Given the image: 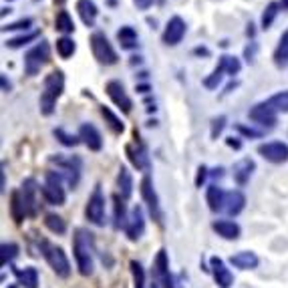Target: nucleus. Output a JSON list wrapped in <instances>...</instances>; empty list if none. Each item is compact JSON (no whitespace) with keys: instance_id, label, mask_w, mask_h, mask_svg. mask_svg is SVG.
I'll return each mask as SVG.
<instances>
[{"instance_id":"nucleus-1","label":"nucleus","mask_w":288,"mask_h":288,"mask_svg":"<svg viewBox=\"0 0 288 288\" xmlns=\"http://www.w3.org/2000/svg\"><path fill=\"white\" fill-rule=\"evenodd\" d=\"M65 91V75L63 71H53L51 75L44 77V83H42V93H40V99H38V105H40V113L42 115H53L55 113V107H57V101L59 97L63 95Z\"/></svg>"},{"instance_id":"nucleus-2","label":"nucleus","mask_w":288,"mask_h":288,"mask_svg":"<svg viewBox=\"0 0 288 288\" xmlns=\"http://www.w3.org/2000/svg\"><path fill=\"white\" fill-rule=\"evenodd\" d=\"M73 254H75V262L77 268L83 276H91L93 274V246H91V234H87L85 230H77L75 238H73Z\"/></svg>"},{"instance_id":"nucleus-3","label":"nucleus","mask_w":288,"mask_h":288,"mask_svg":"<svg viewBox=\"0 0 288 288\" xmlns=\"http://www.w3.org/2000/svg\"><path fill=\"white\" fill-rule=\"evenodd\" d=\"M49 63H51V44L46 40H40L30 51H26V55H24V73L28 77H36Z\"/></svg>"},{"instance_id":"nucleus-4","label":"nucleus","mask_w":288,"mask_h":288,"mask_svg":"<svg viewBox=\"0 0 288 288\" xmlns=\"http://www.w3.org/2000/svg\"><path fill=\"white\" fill-rule=\"evenodd\" d=\"M42 198L51 206H63L67 200V191L63 187V173L59 171H46L44 183H42Z\"/></svg>"},{"instance_id":"nucleus-5","label":"nucleus","mask_w":288,"mask_h":288,"mask_svg":"<svg viewBox=\"0 0 288 288\" xmlns=\"http://www.w3.org/2000/svg\"><path fill=\"white\" fill-rule=\"evenodd\" d=\"M89 42H91L93 57H95L101 65H115V63L119 61V55H117V51L113 49V44L109 42V38L105 36V32H101V30L93 32L91 38H89Z\"/></svg>"},{"instance_id":"nucleus-6","label":"nucleus","mask_w":288,"mask_h":288,"mask_svg":"<svg viewBox=\"0 0 288 288\" xmlns=\"http://www.w3.org/2000/svg\"><path fill=\"white\" fill-rule=\"evenodd\" d=\"M42 250H44L42 254H44L49 266L55 270V274L61 278H67L71 274V262H69L65 250L61 246H51L49 242H42Z\"/></svg>"},{"instance_id":"nucleus-7","label":"nucleus","mask_w":288,"mask_h":288,"mask_svg":"<svg viewBox=\"0 0 288 288\" xmlns=\"http://www.w3.org/2000/svg\"><path fill=\"white\" fill-rule=\"evenodd\" d=\"M85 216L95 226H103L105 224V196H103V189H101L99 183L95 185L93 194L89 196V202H87V208H85Z\"/></svg>"},{"instance_id":"nucleus-8","label":"nucleus","mask_w":288,"mask_h":288,"mask_svg":"<svg viewBox=\"0 0 288 288\" xmlns=\"http://www.w3.org/2000/svg\"><path fill=\"white\" fill-rule=\"evenodd\" d=\"M139 191H141L143 204L147 206L151 218L161 224V222H163V214H161V208H159V198H157V194H155V189H153V181H151V177H149L147 173H145L141 183H139Z\"/></svg>"},{"instance_id":"nucleus-9","label":"nucleus","mask_w":288,"mask_h":288,"mask_svg":"<svg viewBox=\"0 0 288 288\" xmlns=\"http://www.w3.org/2000/svg\"><path fill=\"white\" fill-rule=\"evenodd\" d=\"M105 93H107V97L113 101L115 107H119L123 113H131L133 101H131V97L127 95V91H125V87H123L121 81H109V83L105 85Z\"/></svg>"},{"instance_id":"nucleus-10","label":"nucleus","mask_w":288,"mask_h":288,"mask_svg":"<svg viewBox=\"0 0 288 288\" xmlns=\"http://www.w3.org/2000/svg\"><path fill=\"white\" fill-rule=\"evenodd\" d=\"M51 161L57 163V165L67 173V181H69L71 187H75V185L79 183V177H81V165H83L81 157H75V155H71V157L51 155Z\"/></svg>"},{"instance_id":"nucleus-11","label":"nucleus","mask_w":288,"mask_h":288,"mask_svg":"<svg viewBox=\"0 0 288 288\" xmlns=\"http://www.w3.org/2000/svg\"><path fill=\"white\" fill-rule=\"evenodd\" d=\"M185 30H187L185 20H183L181 16H171V18L167 20L165 28H163V34H161L163 44H167V46L179 44V42L183 40V36H185Z\"/></svg>"},{"instance_id":"nucleus-12","label":"nucleus","mask_w":288,"mask_h":288,"mask_svg":"<svg viewBox=\"0 0 288 288\" xmlns=\"http://www.w3.org/2000/svg\"><path fill=\"white\" fill-rule=\"evenodd\" d=\"M248 117L254 121V123H258V125H262V127H266V129H274L276 127V123H278V113L264 101V103H256L250 111H248Z\"/></svg>"},{"instance_id":"nucleus-13","label":"nucleus","mask_w":288,"mask_h":288,"mask_svg":"<svg viewBox=\"0 0 288 288\" xmlns=\"http://www.w3.org/2000/svg\"><path fill=\"white\" fill-rule=\"evenodd\" d=\"M20 194H22V202H24V210L28 218H36L38 214V183L34 177H26L20 185Z\"/></svg>"},{"instance_id":"nucleus-14","label":"nucleus","mask_w":288,"mask_h":288,"mask_svg":"<svg viewBox=\"0 0 288 288\" xmlns=\"http://www.w3.org/2000/svg\"><path fill=\"white\" fill-rule=\"evenodd\" d=\"M258 153L274 163V165H280V163H286L288 161V143L282 141H268V143H260L258 145Z\"/></svg>"},{"instance_id":"nucleus-15","label":"nucleus","mask_w":288,"mask_h":288,"mask_svg":"<svg viewBox=\"0 0 288 288\" xmlns=\"http://www.w3.org/2000/svg\"><path fill=\"white\" fill-rule=\"evenodd\" d=\"M153 266H155V276H157V280H159V284H161V286L163 288H177L175 286L173 276H171V272H169V258H167V252H165L163 248L157 252Z\"/></svg>"},{"instance_id":"nucleus-16","label":"nucleus","mask_w":288,"mask_h":288,"mask_svg":"<svg viewBox=\"0 0 288 288\" xmlns=\"http://www.w3.org/2000/svg\"><path fill=\"white\" fill-rule=\"evenodd\" d=\"M145 232V218H143V208L141 206H135L131 210V216L125 224V234L131 242H137Z\"/></svg>"},{"instance_id":"nucleus-17","label":"nucleus","mask_w":288,"mask_h":288,"mask_svg":"<svg viewBox=\"0 0 288 288\" xmlns=\"http://www.w3.org/2000/svg\"><path fill=\"white\" fill-rule=\"evenodd\" d=\"M210 268H212V276L216 280V284L220 288H230L234 284V274L230 272V268L226 266V262L218 256L210 258Z\"/></svg>"},{"instance_id":"nucleus-18","label":"nucleus","mask_w":288,"mask_h":288,"mask_svg":"<svg viewBox=\"0 0 288 288\" xmlns=\"http://www.w3.org/2000/svg\"><path fill=\"white\" fill-rule=\"evenodd\" d=\"M125 153H127V157H129V161L133 163V167H137L139 171H149V167H151V163H149V155H147V149H145V145L141 141H137V143H129L125 147Z\"/></svg>"},{"instance_id":"nucleus-19","label":"nucleus","mask_w":288,"mask_h":288,"mask_svg":"<svg viewBox=\"0 0 288 288\" xmlns=\"http://www.w3.org/2000/svg\"><path fill=\"white\" fill-rule=\"evenodd\" d=\"M79 137L91 151H101L103 149V135L93 123H83L79 127Z\"/></svg>"},{"instance_id":"nucleus-20","label":"nucleus","mask_w":288,"mask_h":288,"mask_svg":"<svg viewBox=\"0 0 288 288\" xmlns=\"http://www.w3.org/2000/svg\"><path fill=\"white\" fill-rule=\"evenodd\" d=\"M246 208V196L238 189L234 191H226V200H224V212L230 216V218H236L242 210Z\"/></svg>"},{"instance_id":"nucleus-21","label":"nucleus","mask_w":288,"mask_h":288,"mask_svg":"<svg viewBox=\"0 0 288 288\" xmlns=\"http://www.w3.org/2000/svg\"><path fill=\"white\" fill-rule=\"evenodd\" d=\"M212 228L218 232V236H222L224 240H238L242 234V228L232 222V220H216L212 224Z\"/></svg>"},{"instance_id":"nucleus-22","label":"nucleus","mask_w":288,"mask_h":288,"mask_svg":"<svg viewBox=\"0 0 288 288\" xmlns=\"http://www.w3.org/2000/svg\"><path fill=\"white\" fill-rule=\"evenodd\" d=\"M254 169H256V163H254V159H250V157H244V159H240V161L234 165V181H236L238 185H246Z\"/></svg>"},{"instance_id":"nucleus-23","label":"nucleus","mask_w":288,"mask_h":288,"mask_svg":"<svg viewBox=\"0 0 288 288\" xmlns=\"http://www.w3.org/2000/svg\"><path fill=\"white\" fill-rule=\"evenodd\" d=\"M224 200H226V191L222 187H218L216 183L208 185V189H206V202H208V208L212 212H224Z\"/></svg>"},{"instance_id":"nucleus-24","label":"nucleus","mask_w":288,"mask_h":288,"mask_svg":"<svg viewBox=\"0 0 288 288\" xmlns=\"http://www.w3.org/2000/svg\"><path fill=\"white\" fill-rule=\"evenodd\" d=\"M77 12L81 16V20L85 22V26H93L99 14V8L93 0H77Z\"/></svg>"},{"instance_id":"nucleus-25","label":"nucleus","mask_w":288,"mask_h":288,"mask_svg":"<svg viewBox=\"0 0 288 288\" xmlns=\"http://www.w3.org/2000/svg\"><path fill=\"white\" fill-rule=\"evenodd\" d=\"M230 264L240 268V270H254V268H258L260 260L254 252H238L230 258Z\"/></svg>"},{"instance_id":"nucleus-26","label":"nucleus","mask_w":288,"mask_h":288,"mask_svg":"<svg viewBox=\"0 0 288 288\" xmlns=\"http://www.w3.org/2000/svg\"><path fill=\"white\" fill-rule=\"evenodd\" d=\"M117 187H119V196L123 200H129L131 194H133V177H131V171L121 165L119 167V173H117Z\"/></svg>"},{"instance_id":"nucleus-27","label":"nucleus","mask_w":288,"mask_h":288,"mask_svg":"<svg viewBox=\"0 0 288 288\" xmlns=\"http://www.w3.org/2000/svg\"><path fill=\"white\" fill-rule=\"evenodd\" d=\"M127 220L129 218H127V210H125V200L119 194H115L113 196V226H115V230H119V228L125 230Z\"/></svg>"},{"instance_id":"nucleus-28","label":"nucleus","mask_w":288,"mask_h":288,"mask_svg":"<svg viewBox=\"0 0 288 288\" xmlns=\"http://www.w3.org/2000/svg\"><path fill=\"white\" fill-rule=\"evenodd\" d=\"M117 40H119L121 49H125V51H131V49H135V46H137V40H139V36H137V30H135L133 26L125 24V26H121V28L117 30Z\"/></svg>"},{"instance_id":"nucleus-29","label":"nucleus","mask_w":288,"mask_h":288,"mask_svg":"<svg viewBox=\"0 0 288 288\" xmlns=\"http://www.w3.org/2000/svg\"><path fill=\"white\" fill-rule=\"evenodd\" d=\"M274 65H276V69H288V28L282 32V36H280V40H278V44H276V49H274Z\"/></svg>"},{"instance_id":"nucleus-30","label":"nucleus","mask_w":288,"mask_h":288,"mask_svg":"<svg viewBox=\"0 0 288 288\" xmlns=\"http://www.w3.org/2000/svg\"><path fill=\"white\" fill-rule=\"evenodd\" d=\"M14 274H16L18 284L22 288H38V270L34 266H26L22 270L14 268Z\"/></svg>"},{"instance_id":"nucleus-31","label":"nucleus","mask_w":288,"mask_h":288,"mask_svg":"<svg viewBox=\"0 0 288 288\" xmlns=\"http://www.w3.org/2000/svg\"><path fill=\"white\" fill-rule=\"evenodd\" d=\"M10 216L14 218V222H22L26 218V210H24V202H22L20 189H14L10 194Z\"/></svg>"},{"instance_id":"nucleus-32","label":"nucleus","mask_w":288,"mask_h":288,"mask_svg":"<svg viewBox=\"0 0 288 288\" xmlns=\"http://www.w3.org/2000/svg\"><path fill=\"white\" fill-rule=\"evenodd\" d=\"M55 28H57L59 32H63V34L75 32V22H73L69 10H59V12H57V16H55Z\"/></svg>"},{"instance_id":"nucleus-33","label":"nucleus","mask_w":288,"mask_h":288,"mask_svg":"<svg viewBox=\"0 0 288 288\" xmlns=\"http://www.w3.org/2000/svg\"><path fill=\"white\" fill-rule=\"evenodd\" d=\"M101 115L105 117V123L109 125V129H111L115 135H121V133L125 131V123H123V121H121V117H117L109 107H105V105H103V107H101Z\"/></svg>"},{"instance_id":"nucleus-34","label":"nucleus","mask_w":288,"mask_h":288,"mask_svg":"<svg viewBox=\"0 0 288 288\" xmlns=\"http://www.w3.org/2000/svg\"><path fill=\"white\" fill-rule=\"evenodd\" d=\"M38 36H40V30L22 32V34H18V36H14V38H8V40H6V46H8V49H20V46H24V44L36 40Z\"/></svg>"},{"instance_id":"nucleus-35","label":"nucleus","mask_w":288,"mask_h":288,"mask_svg":"<svg viewBox=\"0 0 288 288\" xmlns=\"http://www.w3.org/2000/svg\"><path fill=\"white\" fill-rule=\"evenodd\" d=\"M75 51H77V44H75V40H73L71 36H61V38H57V53H59L61 59L73 57Z\"/></svg>"},{"instance_id":"nucleus-36","label":"nucleus","mask_w":288,"mask_h":288,"mask_svg":"<svg viewBox=\"0 0 288 288\" xmlns=\"http://www.w3.org/2000/svg\"><path fill=\"white\" fill-rule=\"evenodd\" d=\"M222 69H224V73L226 75H230V77H234V75H238L240 73V69H242V63H240V59H236V57H230V55H222L220 57V63H218Z\"/></svg>"},{"instance_id":"nucleus-37","label":"nucleus","mask_w":288,"mask_h":288,"mask_svg":"<svg viewBox=\"0 0 288 288\" xmlns=\"http://www.w3.org/2000/svg\"><path fill=\"white\" fill-rule=\"evenodd\" d=\"M278 8H280V4H278V2H268V4H266L264 12H262V18H260V26H262L264 30L272 26L274 18H276V16H278V12H280Z\"/></svg>"},{"instance_id":"nucleus-38","label":"nucleus","mask_w":288,"mask_h":288,"mask_svg":"<svg viewBox=\"0 0 288 288\" xmlns=\"http://www.w3.org/2000/svg\"><path fill=\"white\" fill-rule=\"evenodd\" d=\"M44 226H46L53 234H59V236L67 232L65 220H63L61 216H57V214H46V216H44Z\"/></svg>"},{"instance_id":"nucleus-39","label":"nucleus","mask_w":288,"mask_h":288,"mask_svg":"<svg viewBox=\"0 0 288 288\" xmlns=\"http://www.w3.org/2000/svg\"><path fill=\"white\" fill-rule=\"evenodd\" d=\"M266 103H268L276 113H288V89L276 93V95H272Z\"/></svg>"},{"instance_id":"nucleus-40","label":"nucleus","mask_w":288,"mask_h":288,"mask_svg":"<svg viewBox=\"0 0 288 288\" xmlns=\"http://www.w3.org/2000/svg\"><path fill=\"white\" fill-rule=\"evenodd\" d=\"M0 254H2V266H8V264H12V260L18 256V246L14 244V242H4L2 246H0Z\"/></svg>"},{"instance_id":"nucleus-41","label":"nucleus","mask_w":288,"mask_h":288,"mask_svg":"<svg viewBox=\"0 0 288 288\" xmlns=\"http://www.w3.org/2000/svg\"><path fill=\"white\" fill-rule=\"evenodd\" d=\"M53 135L65 145V147H75V145L81 143V137H79V135H71V133H67L63 127H57V129L53 131Z\"/></svg>"},{"instance_id":"nucleus-42","label":"nucleus","mask_w":288,"mask_h":288,"mask_svg":"<svg viewBox=\"0 0 288 288\" xmlns=\"http://www.w3.org/2000/svg\"><path fill=\"white\" fill-rule=\"evenodd\" d=\"M129 268H131V274H133V288H145V270H143V266H141L137 260H131Z\"/></svg>"},{"instance_id":"nucleus-43","label":"nucleus","mask_w":288,"mask_h":288,"mask_svg":"<svg viewBox=\"0 0 288 288\" xmlns=\"http://www.w3.org/2000/svg\"><path fill=\"white\" fill-rule=\"evenodd\" d=\"M226 123H228V117L226 115H218L212 119V125H210V137L212 139H218L222 135V131L226 129Z\"/></svg>"},{"instance_id":"nucleus-44","label":"nucleus","mask_w":288,"mask_h":288,"mask_svg":"<svg viewBox=\"0 0 288 288\" xmlns=\"http://www.w3.org/2000/svg\"><path fill=\"white\" fill-rule=\"evenodd\" d=\"M224 75H226L224 69L218 65V67L214 69V73L204 79V87H206V89H218V85L222 83V77H224Z\"/></svg>"},{"instance_id":"nucleus-45","label":"nucleus","mask_w":288,"mask_h":288,"mask_svg":"<svg viewBox=\"0 0 288 288\" xmlns=\"http://www.w3.org/2000/svg\"><path fill=\"white\" fill-rule=\"evenodd\" d=\"M32 18L30 16H26V18H20V20H16V22H12V24H4L2 26V30H28L30 26H32Z\"/></svg>"},{"instance_id":"nucleus-46","label":"nucleus","mask_w":288,"mask_h":288,"mask_svg":"<svg viewBox=\"0 0 288 288\" xmlns=\"http://www.w3.org/2000/svg\"><path fill=\"white\" fill-rule=\"evenodd\" d=\"M234 129H236L240 135H244V137H252V139H260V137L264 135L262 131H256V129L246 127V125H242V123H236V125H234Z\"/></svg>"},{"instance_id":"nucleus-47","label":"nucleus","mask_w":288,"mask_h":288,"mask_svg":"<svg viewBox=\"0 0 288 288\" xmlns=\"http://www.w3.org/2000/svg\"><path fill=\"white\" fill-rule=\"evenodd\" d=\"M256 53H258V42H250V44L244 49V59H246L248 63H252L254 57H256Z\"/></svg>"},{"instance_id":"nucleus-48","label":"nucleus","mask_w":288,"mask_h":288,"mask_svg":"<svg viewBox=\"0 0 288 288\" xmlns=\"http://www.w3.org/2000/svg\"><path fill=\"white\" fill-rule=\"evenodd\" d=\"M206 177H208V167H206V165H200V167H198V175H196V187H202L204 181H206Z\"/></svg>"},{"instance_id":"nucleus-49","label":"nucleus","mask_w":288,"mask_h":288,"mask_svg":"<svg viewBox=\"0 0 288 288\" xmlns=\"http://www.w3.org/2000/svg\"><path fill=\"white\" fill-rule=\"evenodd\" d=\"M226 143H228V147H232V149H236V151H238V149H242V141H240L238 137H234V135H232V137H228V139H226Z\"/></svg>"},{"instance_id":"nucleus-50","label":"nucleus","mask_w":288,"mask_h":288,"mask_svg":"<svg viewBox=\"0 0 288 288\" xmlns=\"http://www.w3.org/2000/svg\"><path fill=\"white\" fill-rule=\"evenodd\" d=\"M133 4H135L139 10H149L151 4H153V0H133Z\"/></svg>"},{"instance_id":"nucleus-51","label":"nucleus","mask_w":288,"mask_h":288,"mask_svg":"<svg viewBox=\"0 0 288 288\" xmlns=\"http://www.w3.org/2000/svg\"><path fill=\"white\" fill-rule=\"evenodd\" d=\"M194 55H198V57H210L212 53H210L208 46H196V49H194Z\"/></svg>"},{"instance_id":"nucleus-52","label":"nucleus","mask_w":288,"mask_h":288,"mask_svg":"<svg viewBox=\"0 0 288 288\" xmlns=\"http://www.w3.org/2000/svg\"><path fill=\"white\" fill-rule=\"evenodd\" d=\"M0 81H2V91H4V93H10V91H12V83L6 79V75H0Z\"/></svg>"},{"instance_id":"nucleus-53","label":"nucleus","mask_w":288,"mask_h":288,"mask_svg":"<svg viewBox=\"0 0 288 288\" xmlns=\"http://www.w3.org/2000/svg\"><path fill=\"white\" fill-rule=\"evenodd\" d=\"M236 87H238V81H232V83H228V85H226V91H224V95H228V93H232V91H234Z\"/></svg>"},{"instance_id":"nucleus-54","label":"nucleus","mask_w":288,"mask_h":288,"mask_svg":"<svg viewBox=\"0 0 288 288\" xmlns=\"http://www.w3.org/2000/svg\"><path fill=\"white\" fill-rule=\"evenodd\" d=\"M135 91H137V93H149L151 87H149V85H135Z\"/></svg>"},{"instance_id":"nucleus-55","label":"nucleus","mask_w":288,"mask_h":288,"mask_svg":"<svg viewBox=\"0 0 288 288\" xmlns=\"http://www.w3.org/2000/svg\"><path fill=\"white\" fill-rule=\"evenodd\" d=\"M254 32H256V30H254V24L250 22V24H248V28H246V34H248V36H254Z\"/></svg>"},{"instance_id":"nucleus-56","label":"nucleus","mask_w":288,"mask_h":288,"mask_svg":"<svg viewBox=\"0 0 288 288\" xmlns=\"http://www.w3.org/2000/svg\"><path fill=\"white\" fill-rule=\"evenodd\" d=\"M222 171H224L222 167H216V169L212 171V175H214V177H222Z\"/></svg>"},{"instance_id":"nucleus-57","label":"nucleus","mask_w":288,"mask_h":288,"mask_svg":"<svg viewBox=\"0 0 288 288\" xmlns=\"http://www.w3.org/2000/svg\"><path fill=\"white\" fill-rule=\"evenodd\" d=\"M10 12H12L10 8H2V16H6V14H10Z\"/></svg>"},{"instance_id":"nucleus-58","label":"nucleus","mask_w":288,"mask_h":288,"mask_svg":"<svg viewBox=\"0 0 288 288\" xmlns=\"http://www.w3.org/2000/svg\"><path fill=\"white\" fill-rule=\"evenodd\" d=\"M280 6H282V8H286V10H288V0H280Z\"/></svg>"},{"instance_id":"nucleus-59","label":"nucleus","mask_w":288,"mask_h":288,"mask_svg":"<svg viewBox=\"0 0 288 288\" xmlns=\"http://www.w3.org/2000/svg\"><path fill=\"white\" fill-rule=\"evenodd\" d=\"M151 288H157V286H155V284H153V286H151Z\"/></svg>"},{"instance_id":"nucleus-60","label":"nucleus","mask_w":288,"mask_h":288,"mask_svg":"<svg viewBox=\"0 0 288 288\" xmlns=\"http://www.w3.org/2000/svg\"><path fill=\"white\" fill-rule=\"evenodd\" d=\"M10 288H16V286H10Z\"/></svg>"}]
</instances>
